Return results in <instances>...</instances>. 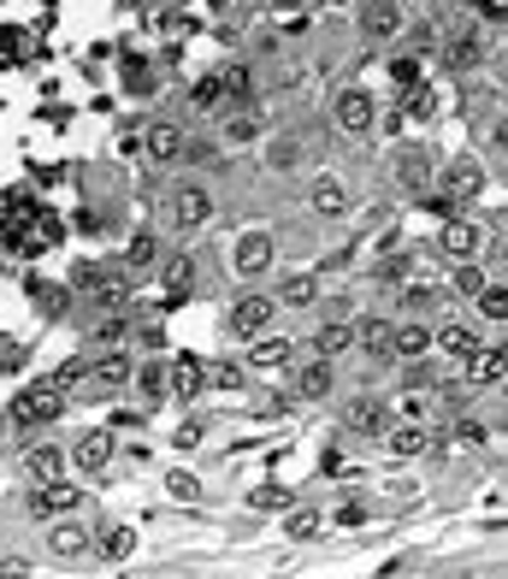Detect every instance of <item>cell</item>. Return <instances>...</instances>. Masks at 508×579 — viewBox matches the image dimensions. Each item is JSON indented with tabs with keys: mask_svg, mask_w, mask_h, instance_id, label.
<instances>
[{
	"mask_svg": "<svg viewBox=\"0 0 508 579\" xmlns=\"http://www.w3.org/2000/svg\"><path fill=\"white\" fill-rule=\"evenodd\" d=\"M432 249H437V261H479V249H485V225L473 213H449V219H437V236H432Z\"/></svg>",
	"mask_w": 508,
	"mask_h": 579,
	"instance_id": "obj_17",
	"label": "cell"
},
{
	"mask_svg": "<svg viewBox=\"0 0 508 579\" xmlns=\"http://www.w3.org/2000/svg\"><path fill=\"white\" fill-rule=\"evenodd\" d=\"M190 107H195V113H208V118H219V113H225V107H231L225 77H219V72H201V77L190 83Z\"/></svg>",
	"mask_w": 508,
	"mask_h": 579,
	"instance_id": "obj_34",
	"label": "cell"
},
{
	"mask_svg": "<svg viewBox=\"0 0 508 579\" xmlns=\"http://www.w3.org/2000/svg\"><path fill=\"white\" fill-rule=\"evenodd\" d=\"M444 284H449V296H462V302H473L479 290L490 284L485 278V261H449V272H444Z\"/></svg>",
	"mask_w": 508,
	"mask_h": 579,
	"instance_id": "obj_36",
	"label": "cell"
},
{
	"mask_svg": "<svg viewBox=\"0 0 508 579\" xmlns=\"http://www.w3.org/2000/svg\"><path fill=\"white\" fill-rule=\"evenodd\" d=\"M148 7H155V0H148Z\"/></svg>",
	"mask_w": 508,
	"mask_h": 579,
	"instance_id": "obj_55",
	"label": "cell"
},
{
	"mask_svg": "<svg viewBox=\"0 0 508 579\" xmlns=\"http://www.w3.org/2000/svg\"><path fill=\"white\" fill-rule=\"evenodd\" d=\"M213 213H219V196H213L208 178H178L172 190H166V201H160V219H166V231H172V236L208 231Z\"/></svg>",
	"mask_w": 508,
	"mask_h": 579,
	"instance_id": "obj_3",
	"label": "cell"
},
{
	"mask_svg": "<svg viewBox=\"0 0 508 579\" xmlns=\"http://www.w3.org/2000/svg\"><path fill=\"white\" fill-rule=\"evenodd\" d=\"M402 95H409V107H402V113H414V118H437V90H432L426 77H420L414 90H402Z\"/></svg>",
	"mask_w": 508,
	"mask_h": 579,
	"instance_id": "obj_43",
	"label": "cell"
},
{
	"mask_svg": "<svg viewBox=\"0 0 508 579\" xmlns=\"http://www.w3.org/2000/svg\"><path fill=\"white\" fill-rule=\"evenodd\" d=\"M130 390H137L148 408H160L166 397H172V355H166V349L142 355V361H137V379H130Z\"/></svg>",
	"mask_w": 508,
	"mask_h": 579,
	"instance_id": "obj_26",
	"label": "cell"
},
{
	"mask_svg": "<svg viewBox=\"0 0 508 579\" xmlns=\"http://www.w3.org/2000/svg\"><path fill=\"white\" fill-rule=\"evenodd\" d=\"M301 201H308V213L314 219H326V225H337V219H349L354 208H361V190L343 178V172H331V166H319V172L301 183Z\"/></svg>",
	"mask_w": 508,
	"mask_h": 579,
	"instance_id": "obj_11",
	"label": "cell"
},
{
	"mask_svg": "<svg viewBox=\"0 0 508 579\" xmlns=\"http://www.w3.org/2000/svg\"><path fill=\"white\" fill-rule=\"evenodd\" d=\"M113 467H118V438H113V425H89V432L72 438V480L107 485Z\"/></svg>",
	"mask_w": 508,
	"mask_h": 579,
	"instance_id": "obj_10",
	"label": "cell"
},
{
	"mask_svg": "<svg viewBox=\"0 0 508 579\" xmlns=\"http://www.w3.org/2000/svg\"><path fill=\"white\" fill-rule=\"evenodd\" d=\"M284 526H290V538H314V533H319L314 508H301V515H290V520H284Z\"/></svg>",
	"mask_w": 508,
	"mask_h": 579,
	"instance_id": "obj_48",
	"label": "cell"
},
{
	"mask_svg": "<svg viewBox=\"0 0 508 579\" xmlns=\"http://www.w3.org/2000/svg\"><path fill=\"white\" fill-rule=\"evenodd\" d=\"M473 19L497 36V30H508V0H473Z\"/></svg>",
	"mask_w": 508,
	"mask_h": 579,
	"instance_id": "obj_44",
	"label": "cell"
},
{
	"mask_svg": "<svg viewBox=\"0 0 508 579\" xmlns=\"http://www.w3.org/2000/svg\"><path fill=\"white\" fill-rule=\"evenodd\" d=\"M130 379H137V355H130L125 344L95 349V355H83V372H77L72 397L77 402H113V397H125V390H130Z\"/></svg>",
	"mask_w": 508,
	"mask_h": 579,
	"instance_id": "obj_1",
	"label": "cell"
},
{
	"mask_svg": "<svg viewBox=\"0 0 508 579\" xmlns=\"http://www.w3.org/2000/svg\"><path fill=\"white\" fill-rule=\"evenodd\" d=\"M278 302H273V290L266 284H236V296L225 302V314H219V326H225L231 344H254V337H266L278 326Z\"/></svg>",
	"mask_w": 508,
	"mask_h": 579,
	"instance_id": "obj_2",
	"label": "cell"
},
{
	"mask_svg": "<svg viewBox=\"0 0 508 579\" xmlns=\"http://www.w3.org/2000/svg\"><path fill=\"white\" fill-rule=\"evenodd\" d=\"M490 60V30L473 19V24H462L455 36H444V72H479V65Z\"/></svg>",
	"mask_w": 508,
	"mask_h": 579,
	"instance_id": "obj_20",
	"label": "cell"
},
{
	"mask_svg": "<svg viewBox=\"0 0 508 579\" xmlns=\"http://www.w3.org/2000/svg\"><path fill=\"white\" fill-rule=\"evenodd\" d=\"M89 508V485L83 480H47V485H24V520L47 526L60 515H83Z\"/></svg>",
	"mask_w": 508,
	"mask_h": 579,
	"instance_id": "obj_8",
	"label": "cell"
},
{
	"mask_svg": "<svg viewBox=\"0 0 508 579\" xmlns=\"http://www.w3.org/2000/svg\"><path fill=\"white\" fill-rule=\"evenodd\" d=\"M502 390H508V372H502Z\"/></svg>",
	"mask_w": 508,
	"mask_h": 579,
	"instance_id": "obj_54",
	"label": "cell"
},
{
	"mask_svg": "<svg viewBox=\"0 0 508 579\" xmlns=\"http://www.w3.org/2000/svg\"><path fill=\"white\" fill-rule=\"evenodd\" d=\"M384 72H391V83H396V90H414V83L426 77V72H420V60H414V54H391V65H384Z\"/></svg>",
	"mask_w": 508,
	"mask_h": 579,
	"instance_id": "obj_45",
	"label": "cell"
},
{
	"mask_svg": "<svg viewBox=\"0 0 508 579\" xmlns=\"http://www.w3.org/2000/svg\"><path fill=\"white\" fill-rule=\"evenodd\" d=\"M490 148H497V155L508 160V113H497V118H490Z\"/></svg>",
	"mask_w": 508,
	"mask_h": 579,
	"instance_id": "obj_49",
	"label": "cell"
},
{
	"mask_svg": "<svg viewBox=\"0 0 508 579\" xmlns=\"http://www.w3.org/2000/svg\"><path fill=\"white\" fill-rule=\"evenodd\" d=\"M95 556L130 561V556H137V526H100V533H95Z\"/></svg>",
	"mask_w": 508,
	"mask_h": 579,
	"instance_id": "obj_39",
	"label": "cell"
},
{
	"mask_svg": "<svg viewBox=\"0 0 508 579\" xmlns=\"http://www.w3.org/2000/svg\"><path fill=\"white\" fill-rule=\"evenodd\" d=\"M160 261H166V231H160V225H137V231L125 236V254H118V266H125L137 284L155 278Z\"/></svg>",
	"mask_w": 508,
	"mask_h": 579,
	"instance_id": "obj_19",
	"label": "cell"
},
{
	"mask_svg": "<svg viewBox=\"0 0 508 579\" xmlns=\"http://www.w3.org/2000/svg\"><path fill=\"white\" fill-rule=\"evenodd\" d=\"M455 438H462V444H490V425L479 414H455Z\"/></svg>",
	"mask_w": 508,
	"mask_h": 579,
	"instance_id": "obj_47",
	"label": "cell"
},
{
	"mask_svg": "<svg viewBox=\"0 0 508 579\" xmlns=\"http://www.w3.org/2000/svg\"><path fill=\"white\" fill-rule=\"evenodd\" d=\"M195 254H166V261H160V272H155V278L166 284V302H183V296H195Z\"/></svg>",
	"mask_w": 508,
	"mask_h": 579,
	"instance_id": "obj_31",
	"label": "cell"
},
{
	"mask_svg": "<svg viewBox=\"0 0 508 579\" xmlns=\"http://www.w3.org/2000/svg\"><path fill=\"white\" fill-rule=\"evenodd\" d=\"M42 550L47 561H89L95 556V526L83 515H60L42 526Z\"/></svg>",
	"mask_w": 508,
	"mask_h": 579,
	"instance_id": "obj_15",
	"label": "cell"
},
{
	"mask_svg": "<svg viewBox=\"0 0 508 579\" xmlns=\"http://www.w3.org/2000/svg\"><path fill=\"white\" fill-rule=\"evenodd\" d=\"M266 290H273V302H278L284 314H308V308H319V302H326V284H319V272H301V266L284 272V278H273Z\"/></svg>",
	"mask_w": 508,
	"mask_h": 579,
	"instance_id": "obj_23",
	"label": "cell"
},
{
	"mask_svg": "<svg viewBox=\"0 0 508 579\" xmlns=\"http://www.w3.org/2000/svg\"><path fill=\"white\" fill-rule=\"evenodd\" d=\"M326 125L343 136V143H367L372 125H379V101H372L367 83H337L326 101Z\"/></svg>",
	"mask_w": 508,
	"mask_h": 579,
	"instance_id": "obj_5",
	"label": "cell"
},
{
	"mask_svg": "<svg viewBox=\"0 0 508 579\" xmlns=\"http://www.w3.org/2000/svg\"><path fill=\"white\" fill-rule=\"evenodd\" d=\"M65 402H72V390H65L54 372H47V379H30L19 397H12V425H19L24 438H36V432H47V425L54 420H65Z\"/></svg>",
	"mask_w": 508,
	"mask_h": 579,
	"instance_id": "obj_4",
	"label": "cell"
},
{
	"mask_svg": "<svg viewBox=\"0 0 508 579\" xmlns=\"http://www.w3.org/2000/svg\"><path fill=\"white\" fill-rule=\"evenodd\" d=\"M409 278H414V254H409V249L379 254V261H372V284H379V290H402Z\"/></svg>",
	"mask_w": 508,
	"mask_h": 579,
	"instance_id": "obj_35",
	"label": "cell"
},
{
	"mask_svg": "<svg viewBox=\"0 0 508 579\" xmlns=\"http://www.w3.org/2000/svg\"><path fill=\"white\" fill-rule=\"evenodd\" d=\"M396 420H437V390H396Z\"/></svg>",
	"mask_w": 508,
	"mask_h": 579,
	"instance_id": "obj_40",
	"label": "cell"
},
{
	"mask_svg": "<svg viewBox=\"0 0 508 579\" xmlns=\"http://www.w3.org/2000/svg\"><path fill=\"white\" fill-rule=\"evenodd\" d=\"M201 390H208V367H201V355H172V397L195 402Z\"/></svg>",
	"mask_w": 508,
	"mask_h": 579,
	"instance_id": "obj_33",
	"label": "cell"
},
{
	"mask_svg": "<svg viewBox=\"0 0 508 579\" xmlns=\"http://www.w3.org/2000/svg\"><path fill=\"white\" fill-rule=\"evenodd\" d=\"M479 261H490V266H502L508 261V213H497L485 225V249H479Z\"/></svg>",
	"mask_w": 508,
	"mask_h": 579,
	"instance_id": "obj_42",
	"label": "cell"
},
{
	"mask_svg": "<svg viewBox=\"0 0 508 579\" xmlns=\"http://www.w3.org/2000/svg\"><path fill=\"white\" fill-rule=\"evenodd\" d=\"M284 397L290 402H331L337 397V361H326V355H314V349L290 355V367H284Z\"/></svg>",
	"mask_w": 508,
	"mask_h": 579,
	"instance_id": "obj_9",
	"label": "cell"
},
{
	"mask_svg": "<svg viewBox=\"0 0 508 579\" xmlns=\"http://www.w3.org/2000/svg\"><path fill=\"white\" fill-rule=\"evenodd\" d=\"M402 7H409V12H420V7H432V0H402Z\"/></svg>",
	"mask_w": 508,
	"mask_h": 579,
	"instance_id": "obj_53",
	"label": "cell"
},
{
	"mask_svg": "<svg viewBox=\"0 0 508 579\" xmlns=\"http://www.w3.org/2000/svg\"><path fill=\"white\" fill-rule=\"evenodd\" d=\"M261 7H266V12H308L314 0H261Z\"/></svg>",
	"mask_w": 508,
	"mask_h": 579,
	"instance_id": "obj_51",
	"label": "cell"
},
{
	"mask_svg": "<svg viewBox=\"0 0 508 579\" xmlns=\"http://www.w3.org/2000/svg\"><path fill=\"white\" fill-rule=\"evenodd\" d=\"M19 480L24 485H47V480H72V444L65 438H30L19 450Z\"/></svg>",
	"mask_w": 508,
	"mask_h": 579,
	"instance_id": "obj_14",
	"label": "cell"
},
{
	"mask_svg": "<svg viewBox=\"0 0 508 579\" xmlns=\"http://www.w3.org/2000/svg\"><path fill=\"white\" fill-rule=\"evenodd\" d=\"M278 272V231L273 225H243L231 243V278L236 284H261Z\"/></svg>",
	"mask_w": 508,
	"mask_h": 579,
	"instance_id": "obj_6",
	"label": "cell"
},
{
	"mask_svg": "<svg viewBox=\"0 0 508 579\" xmlns=\"http://www.w3.org/2000/svg\"><path fill=\"white\" fill-rule=\"evenodd\" d=\"M137 344H142V355H155V349L166 344V331H155V326H137Z\"/></svg>",
	"mask_w": 508,
	"mask_h": 579,
	"instance_id": "obj_50",
	"label": "cell"
},
{
	"mask_svg": "<svg viewBox=\"0 0 508 579\" xmlns=\"http://www.w3.org/2000/svg\"><path fill=\"white\" fill-rule=\"evenodd\" d=\"M308 349H314V355H326V361H349V355H354V314L326 319V326H314Z\"/></svg>",
	"mask_w": 508,
	"mask_h": 579,
	"instance_id": "obj_28",
	"label": "cell"
},
{
	"mask_svg": "<svg viewBox=\"0 0 508 579\" xmlns=\"http://www.w3.org/2000/svg\"><path fill=\"white\" fill-rule=\"evenodd\" d=\"M462 372H467V385H479V390L502 385V372H508V344H479V349L462 361Z\"/></svg>",
	"mask_w": 508,
	"mask_h": 579,
	"instance_id": "obj_30",
	"label": "cell"
},
{
	"mask_svg": "<svg viewBox=\"0 0 508 579\" xmlns=\"http://www.w3.org/2000/svg\"><path fill=\"white\" fill-rule=\"evenodd\" d=\"M201 444V420L195 425H183V432H178V450H195Z\"/></svg>",
	"mask_w": 508,
	"mask_h": 579,
	"instance_id": "obj_52",
	"label": "cell"
},
{
	"mask_svg": "<svg viewBox=\"0 0 508 579\" xmlns=\"http://www.w3.org/2000/svg\"><path fill=\"white\" fill-rule=\"evenodd\" d=\"M142 155L172 172V166H183V155H190V130H183L178 118H155V125L142 130Z\"/></svg>",
	"mask_w": 508,
	"mask_h": 579,
	"instance_id": "obj_22",
	"label": "cell"
},
{
	"mask_svg": "<svg viewBox=\"0 0 508 579\" xmlns=\"http://www.w3.org/2000/svg\"><path fill=\"white\" fill-rule=\"evenodd\" d=\"M290 355H296V344L290 337H254V344H243V361H248V372H273V367H290Z\"/></svg>",
	"mask_w": 508,
	"mask_h": 579,
	"instance_id": "obj_32",
	"label": "cell"
},
{
	"mask_svg": "<svg viewBox=\"0 0 508 579\" xmlns=\"http://www.w3.org/2000/svg\"><path fill=\"white\" fill-rule=\"evenodd\" d=\"M266 130H273V118H266L261 101H248V107H225V113L213 118V136H219V148H225V155L261 148V143H266Z\"/></svg>",
	"mask_w": 508,
	"mask_h": 579,
	"instance_id": "obj_13",
	"label": "cell"
},
{
	"mask_svg": "<svg viewBox=\"0 0 508 579\" xmlns=\"http://www.w3.org/2000/svg\"><path fill=\"white\" fill-rule=\"evenodd\" d=\"M432 349H437V319H420V314L402 319L396 314V326H391V361H420V355H432Z\"/></svg>",
	"mask_w": 508,
	"mask_h": 579,
	"instance_id": "obj_24",
	"label": "cell"
},
{
	"mask_svg": "<svg viewBox=\"0 0 508 579\" xmlns=\"http://www.w3.org/2000/svg\"><path fill=\"white\" fill-rule=\"evenodd\" d=\"M331 520L343 526V533H361V526L372 520V503L367 497H337V508H331Z\"/></svg>",
	"mask_w": 508,
	"mask_h": 579,
	"instance_id": "obj_41",
	"label": "cell"
},
{
	"mask_svg": "<svg viewBox=\"0 0 508 579\" xmlns=\"http://www.w3.org/2000/svg\"><path fill=\"white\" fill-rule=\"evenodd\" d=\"M266 166H273L278 178H290V172H301L308 166V143H301V130H266Z\"/></svg>",
	"mask_w": 508,
	"mask_h": 579,
	"instance_id": "obj_29",
	"label": "cell"
},
{
	"mask_svg": "<svg viewBox=\"0 0 508 579\" xmlns=\"http://www.w3.org/2000/svg\"><path fill=\"white\" fill-rule=\"evenodd\" d=\"M437 183H444V190L462 201V208H473V201L485 196V166H479V155H455V160H444Z\"/></svg>",
	"mask_w": 508,
	"mask_h": 579,
	"instance_id": "obj_25",
	"label": "cell"
},
{
	"mask_svg": "<svg viewBox=\"0 0 508 579\" xmlns=\"http://www.w3.org/2000/svg\"><path fill=\"white\" fill-rule=\"evenodd\" d=\"M391 183L409 201H420L437 183V160H432V148L426 143H396V155H391Z\"/></svg>",
	"mask_w": 508,
	"mask_h": 579,
	"instance_id": "obj_16",
	"label": "cell"
},
{
	"mask_svg": "<svg viewBox=\"0 0 508 579\" xmlns=\"http://www.w3.org/2000/svg\"><path fill=\"white\" fill-rule=\"evenodd\" d=\"M391 326H396V314H354V355L391 361Z\"/></svg>",
	"mask_w": 508,
	"mask_h": 579,
	"instance_id": "obj_27",
	"label": "cell"
},
{
	"mask_svg": "<svg viewBox=\"0 0 508 579\" xmlns=\"http://www.w3.org/2000/svg\"><path fill=\"white\" fill-rule=\"evenodd\" d=\"M219 77H225V95H231V107H248V101H261V83H254V65L231 60V65H219Z\"/></svg>",
	"mask_w": 508,
	"mask_h": 579,
	"instance_id": "obj_37",
	"label": "cell"
},
{
	"mask_svg": "<svg viewBox=\"0 0 508 579\" xmlns=\"http://www.w3.org/2000/svg\"><path fill=\"white\" fill-rule=\"evenodd\" d=\"M354 30H361L367 48H396L409 36V7L402 0H354Z\"/></svg>",
	"mask_w": 508,
	"mask_h": 579,
	"instance_id": "obj_12",
	"label": "cell"
},
{
	"mask_svg": "<svg viewBox=\"0 0 508 579\" xmlns=\"http://www.w3.org/2000/svg\"><path fill=\"white\" fill-rule=\"evenodd\" d=\"M479 344H485V319H479V314H449V319H437V355H444L455 372H462V361H467Z\"/></svg>",
	"mask_w": 508,
	"mask_h": 579,
	"instance_id": "obj_18",
	"label": "cell"
},
{
	"mask_svg": "<svg viewBox=\"0 0 508 579\" xmlns=\"http://www.w3.org/2000/svg\"><path fill=\"white\" fill-rule=\"evenodd\" d=\"M384 450H391L396 462H420V455H437V450H449V438H437L426 420H396L391 432H384Z\"/></svg>",
	"mask_w": 508,
	"mask_h": 579,
	"instance_id": "obj_21",
	"label": "cell"
},
{
	"mask_svg": "<svg viewBox=\"0 0 508 579\" xmlns=\"http://www.w3.org/2000/svg\"><path fill=\"white\" fill-rule=\"evenodd\" d=\"M208 372H213L208 385H219V390H248V379H243L248 361H243V367H236V361H219V367H208Z\"/></svg>",
	"mask_w": 508,
	"mask_h": 579,
	"instance_id": "obj_46",
	"label": "cell"
},
{
	"mask_svg": "<svg viewBox=\"0 0 508 579\" xmlns=\"http://www.w3.org/2000/svg\"><path fill=\"white\" fill-rule=\"evenodd\" d=\"M467 308L479 314L485 326H508V284H502V278H490V284L479 290V296L467 302Z\"/></svg>",
	"mask_w": 508,
	"mask_h": 579,
	"instance_id": "obj_38",
	"label": "cell"
},
{
	"mask_svg": "<svg viewBox=\"0 0 508 579\" xmlns=\"http://www.w3.org/2000/svg\"><path fill=\"white\" fill-rule=\"evenodd\" d=\"M396 425V402L384 390H354L343 402V438L349 444H384V432Z\"/></svg>",
	"mask_w": 508,
	"mask_h": 579,
	"instance_id": "obj_7",
	"label": "cell"
}]
</instances>
